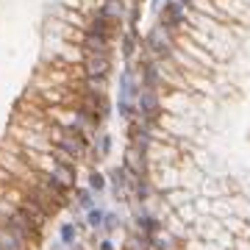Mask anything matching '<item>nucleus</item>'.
I'll use <instances>...</instances> for the list:
<instances>
[{"label":"nucleus","mask_w":250,"mask_h":250,"mask_svg":"<svg viewBox=\"0 0 250 250\" xmlns=\"http://www.w3.org/2000/svg\"><path fill=\"white\" fill-rule=\"evenodd\" d=\"M136 117L139 120H145V123H156L161 117V98L156 89H145V86H139V92H136Z\"/></svg>","instance_id":"nucleus-1"},{"label":"nucleus","mask_w":250,"mask_h":250,"mask_svg":"<svg viewBox=\"0 0 250 250\" xmlns=\"http://www.w3.org/2000/svg\"><path fill=\"white\" fill-rule=\"evenodd\" d=\"M145 47H147L156 59H161V56L167 59V56H172V34L164 25H156L150 34H147V39H145Z\"/></svg>","instance_id":"nucleus-2"},{"label":"nucleus","mask_w":250,"mask_h":250,"mask_svg":"<svg viewBox=\"0 0 250 250\" xmlns=\"http://www.w3.org/2000/svg\"><path fill=\"white\" fill-rule=\"evenodd\" d=\"M120 25H123V22H114V20L103 17L100 11H95V14H92V20L86 22V34L103 36V39H114V36L120 34Z\"/></svg>","instance_id":"nucleus-3"},{"label":"nucleus","mask_w":250,"mask_h":250,"mask_svg":"<svg viewBox=\"0 0 250 250\" xmlns=\"http://www.w3.org/2000/svg\"><path fill=\"white\" fill-rule=\"evenodd\" d=\"M106 181H108V187H111V195H114L117 203H128V200H131V195H128V178H125L123 164L108 172Z\"/></svg>","instance_id":"nucleus-4"},{"label":"nucleus","mask_w":250,"mask_h":250,"mask_svg":"<svg viewBox=\"0 0 250 250\" xmlns=\"http://www.w3.org/2000/svg\"><path fill=\"white\" fill-rule=\"evenodd\" d=\"M111 59L106 56H83V78H108Z\"/></svg>","instance_id":"nucleus-5"},{"label":"nucleus","mask_w":250,"mask_h":250,"mask_svg":"<svg viewBox=\"0 0 250 250\" xmlns=\"http://www.w3.org/2000/svg\"><path fill=\"white\" fill-rule=\"evenodd\" d=\"M81 50H83V56H106V59H111V39L83 34V39H81Z\"/></svg>","instance_id":"nucleus-6"},{"label":"nucleus","mask_w":250,"mask_h":250,"mask_svg":"<svg viewBox=\"0 0 250 250\" xmlns=\"http://www.w3.org/2000/svg\"><path fill=\"white\" fill-rule=\"evenodd\" d=\"M136 92H139V83L134 81V72L125 67V70L120 72V95H117V100H120V103H134Z\"/></svg>","instance_id":"nucleus-7"},{"label":"nucleus","mask_w":250,"mask_h":250,"mask_svg":"<svg viewBox=\"0 0 250 250\" xmlns=\"http://www.w3.org/2000/svg\"><path fill=\"white\" fill-rule=\"evenodd\" d=\"M56 184H62L64 189H75V181H78V167H67V164H56L53 170H50Z\"/></svg>","instance_id":"nucleus-8"},{"label":"nucleus","mask_w":250,"mask_h":250,"mask_svg":"<svg viewBox=\"0 0 250 250\" xmlns=\"http://www.w3.org/2000/svg\"><path fill=\"white\" fill-rule=\"evenodd\" d=\"M98 11L103 14V17L114 20V22H123L125 11H128V6H125L123 0H103V3L98 6Z\"/></svg>","instance_id":"nucleus-9"},{"label":"nucleus","mask_w":250,"mask_h":250,"mask_svg":"<svg viewBox=\"0 0 250 250\" xmlns=\"http://www.w3.org/2000/svg\"><path fill=\"white\" fill-rule=\"evenodd\" d=\"M72 203L78 211H89V208H95V195L86 187H75L72 189Z\"/></svg>","instance_id":"nucleus-10"},{"label":"nucleus","mask_w":250,"mask_h":250,"mask_svg":"<svg viewBox=\"0 0 250 250\" xmlns=\"http://www.w3.org/2000/svg\"><path fill=\"white\" fill-rule=\"evenodd\" d=\"M120 47H123V56L131 62L136 56V50H139V34L136 31H123V36H120Z\"/></svg>","instance_id":"nucleus-11"},{"label":"nucleus","mask_w":250,"mask_h":250,"mask_svg":"<svg viewBox=\"0 0 250 250\" xmlns=\"http://www.w3.org/2000/svg\"><path fill=\"white\" fill-rule=\"evenodd\" d=\"M0 250H31V248H28L20 236H14L11 231H6V228L0 225Z\"/></svg>","instance_id":"nucleus-12"},{"label":"nucleus","mask_w":250,"mask_h":250,"mask_svg":"<svg viewBox=\"0 0 250 250\" xmlns=\"http://www.w3.org/2000/svg\"><path fill=\"white\" fill-rule=\"evenodd\" d=\"M86 184H89V192L92 195H100V192H106L108 189V181H106V175L103 172H98V170H89V175H86Z\"/></svg>","instance_id":"nucleus-13"},{"label":"nucleus","mask_w":250,"mask_h":250,"mask_svg":"<svg viewBox=\"0 0 250 250\" xmlns=\"http://www.w3.org/2000/svg\"><path fill=\"white\" fill-rule=\"evenodd\" d=\"M78 228H75V223H64L62 228H59V242H62L64 248H72L75 242H78Z\"/></svg>","instance_id":"nucleus-14"},{"label":"nucleus","mask_w":250,"mask_h":250,"mask_svg":"<svg viewBox=\"0 0 250 250\" xmlns=\"http://www.w3.org/2000/svg\"><path fill=\"white\" fill-rule=\"evenodd\" d=\"M103 217H106V211H103L100 206L89 208V211H86V228H89V231H100V228H103Z\"/></svg>","instance_id":"nucleus-15"},{"label":"nucleus","mask_w":250,"mask_h":250,"mask_svg":"<svg viewBox=\"0 0 250 250\" xmlns=\"http://www.w3.org/2000/svg\"><path fill=\"white\" fill-rule=\"evenodd\" d=\"M117 228H120V217H117L114 211H106V217H103V228H100V231L103 233H114Z\"/></svg>","instance_id":"nucleus-16"},{"label":"nucleus","mask_w":250,"mask_h":250,"mask_svg":"<svg viewBox=\"0 0 250 250\" xmlns=\"http://www.w3.org/2000/svg\"><path fill=\"white\" fill-rule=\"evenodd\" d=\"M136 22H139V6H131L128 9V31H136Z\"/></svg>","instance_id":"nucleus-17"},{"label":"nucleus","mask_w":250,"mask_h":250,"mask_svg":"<svg viewBox=\"0 0 250 250\" xmlns=\"http://www.w3.org/2000/svg\"><path fill=\"white\" fill-rule=\"evenodd\" d=\"M98 250H117L111 239H98Z\"/></svg>","instance_id":"nucleus-18"},{"label":"nucleus","mask_w":250,"mask_h":250,"mask_svg":"<svg viewBox=\"0 0 250 250\" xmlns=\"http://www.w3.org/2000/svg\"><path fill=\"white\" fill-rule=\"evenodd\" d=\"M72 250H86V248H83V245H81V242H75V245H72Z\"/></svg>","instance_id":"nucleus-19"},{"label":"nucleus","mask_w":250,"mask_h":250,"mask_svg":"<svg viewBox=\"0 0 250 250\" xmlns=\"http://www.w3.org/2000/svg\"><path fill=\"white\" fill-rule=\"evenodd\" d=\"M62 248H64L62 242H56V245H53V248H50V250H62Z\"/></svg>","instance_id":"nucleus-20"}]
</instances>
